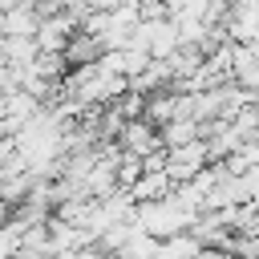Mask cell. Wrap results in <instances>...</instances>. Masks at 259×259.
I'll use <instances>...</instances> for the list:
<instances>
[{"label": "cell", "mask_w": 259, "mask_h": 259, "mask_svg": "<svg viewBox=\"0 0 259 259\" xmlns=\"http://www.w3.org/2000/svg\"><path fill=\"white\" fill-rule=\"evenodd\" d=\"M24 247V223H0V259H16Z\"/></svg>", "instance_id": "cell-1"}]
</instances>
